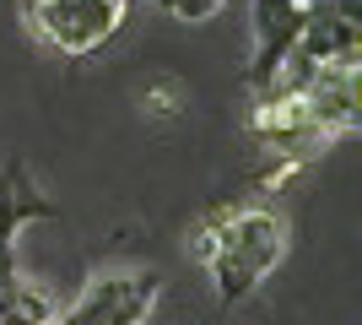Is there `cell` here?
Segmentation results:
<instances>
[{
  "label": "cell",
  "mask_w": 362,
  "mask_h": 325,
  "mask_svg": "<svg viewBox=\"0 0 362 325\" xmlns=\"http://www.w3.org/2000/svg\"><path fill=\"white\" fill-rule=\"evenodd\" d=\"M195 255L222 304H238L287 261V222L271 206H222L195 228Z\"/></svg>",
  "instance_id": "1"
},
{
  "label": "cell",
  "mask_w": 362,
  "mask_h": 325,
  "mask_svg": "<svg viewBox=\"0 0 362 325\" xmlns=\"http://www.w3.org/2000/svg\"><path fill=\"white\" fill-rule=\"evenodd\" d=\"M136 0H28V28L65 60H87L130 22Z\"/></svg>",
  "instance_id": "2"
},
{
  "label": "cell",
  "mask_w": 362,
  "mask_h": 325,
  "mask_svg": "<svg viewBox=\"0 0 362 325\" xmlns=\"http://www.w3.org/2000/svg\"><path fill=\"white\" fill-rule=\"evenodd\" d=\"M163 298V271L157 266H119L98 271L60 309L54 325H146V314Z\"/></svg>",
  "instance_id": "3"
},
{
  "label": "cell",
  "mask_w": 362,
  "mask_h": 325,
  "mask_svg": "<svg viewBox=\"0 0 362 325\" xmlns=\"http://www.w3.org/2000/svg\"><path fill=\"white\" fill-rule=\"evenodd\" d=\"M357 0H319L303 11L298 55L314 65H357Z\"/></svg>",
  "instance_id": "4"
},
{
  "label": "cell",
  "mask_w": 362,
  "mask_h": 325,
  "mask_svg": "<svg viewBox=\"0 0 362 325\" xmlns=\"http://www.w3.org/2000/svg\"><path fill=\"white\" fill-rule=\"evenodd\" d=\"M255 65H249V87L265 93L276 81V71L287 65V55L298 49L303 33V6L298 0H255Z\"/></svg>",
  "instance_id": "5"
},
{
  "label": "cell",
  "mask_w": 362,
  "mask_h": 325,
  "mask_svg": "<svg viewBox=\"0 0 362 325\" xmlns=\"http://www.w3.org/2000/svg\"><path fill=\"white\" fill-rule=\"evenodd\" d=\"M298 98L325 141L341 130H357V65H319Z\"/></svg>",
  "instance_id": "6"
},
{
  "label": "cell",
  "mask_w": 362,
  "mask_h": 325,
  "mask_svg": "<svg viewBox=\"0 0 362 325\" xmlns=\"http://www.w3.org/2000/svg\"><path fill=\"white\" fill-rule=\"evenodd\" d=\"M49 217H60V206L33 185L22 157H6V169H0V255H11L16 233L28 222H49Z\"/></svg>",
  "instance_id": "7"
},
{
  "label": "cell",
  "mask_w": 362,
  "mask_h": 325,
  "mask_svg": "<svg viewBox=\"0 0 362 325\" xmlns=\"http://www.w3.org/2000/svg\"><path fill=\"white\" fill-rule=\"evenodd\" d=\"M173 22H184V28H200V22H211L216 11H222L227 0H157Z\"/></svg>",
  "instance_id": "8"
},
{
  "label": "cell",
  "mask_w": 362,
  "mask_h": 325,
  "mask_svg": "<svg viewBox=\"0 0 362 325\" xmlns=\"http://www.w3.org/2000/svg\"><path fill=\"white\" fill-rule=\"evenodd\" d=\"M16 255H0V320H6V309H11V293H16Z\"/></svg>",
  "instance_id": "9"
},
{
  "label": "cell",
  "mask_w": 362,
  "mask_h": 325,
  "mask_svg": "<svg viewBox=\"0 0 362 325\" xmlns=\"http://www.w3.org/2000/svg\"><path fill=\"white\" fill-rule=\"evenodd\" d=\"M0 325H38V320H28V314H16V309H6V320Z\"/></svg>",
  "instance_id": "10"
}]
</instances>
